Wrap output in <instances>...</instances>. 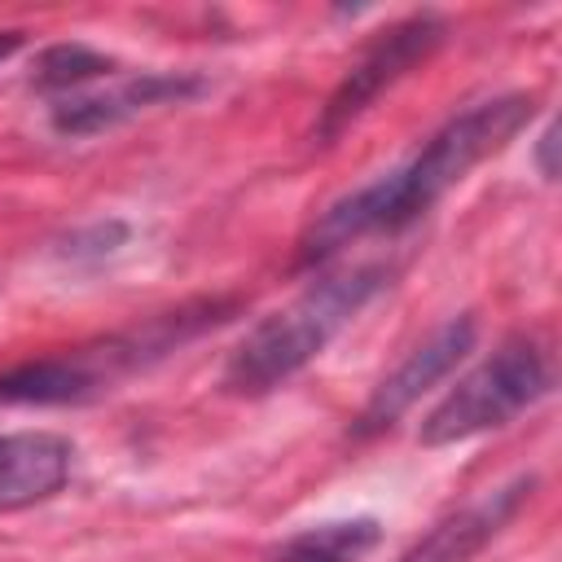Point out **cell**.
Masks as SVG:
<instances>
[{"mask_svg": "<svg viewBox=\"0 0 562 562\" xmlns=\"http://www.w3.org/2000/svg\"><path fill=\"white\" fill-rule=\"evenodd\" d=\"M531 110L536 101L527 92H505V97H487L452 114L408 162L382 171L378 180L325 206L299 241V263H325L329 255H338L342 246L360 237L408 228L448 189H457L483 158L501 154L527 127Z\"/></svg>", "mask_w": 562, "mask_h": 562, "instance_id": "obj_1", "label": "cell"}, {"mask_svg": "<svg viewBox=\"0 0 562 562\" xmlns=\"http://www.w3.org/2000/svg\"><path fill=\"white\" fill-rule=\"evenodd\" d=\"M224 312H228V303L198 299V303H180L171 312H158L132 329H119L110 338L26 360V364L0 373V404H79V400H92V395L110 391L114 382L132 378L136 369H149L154 360L171 356L176 347H184L202 329L220 325Z\"/></svg>", "mask_w": 562, "mask_h": 562, "instance_id": "obj_2", "label": "cell"}, {"mask_svg": "<svg viewBox=\"0 0 562 562\" xmlns=\"http://www.w3.org/2000/svg\"><path fill=\"white\" fill-rule=\"evenodd\" d=\"M386 285H391L386 263H351V268L316 277L299 299H290L281 312L263 316L233 347V356L224 364V386L233 395L277 391L299 369H307L329 347V338Z\"/></svg>", "mask_w": 562, "mask_h": 562, "instance_id": "obj_3", "label": "cell"}, {"mask_svg": "<svg viewBox=\"0 0 562 562\" xmlns=\"http://www.w3.org/2000/svg\"><path fill=\"white\" fill-rule=\"evenodd\" d=\"M549 386H553V360L544 342L531 334H514L487 360H479L465 378H457V386L422 417L417 439L426 448L474 439L527 413L536 400L549 395Z\"/></svg>", "mask_w": 562, "mask_h": 562, "instance_id": "obj_4", "label": "cell"}, {"mask_svg": "<svg viewBox=\"0 0 562 562\" xmlns=\"http://www.w3.org/2000/svg\"><path fill=\"white\" fill-rule=\"evenodd\" d=\"M443 35H448V26L435 13H413L395 26H386L329 92V101L316 119V145H329L338 132H347L391 83H400L417 61H426L443 44Z\"/></svg>", "mask_w": 562, "mask_h": 562, "instance_id": "obj_5", "label": "cell"}, {"mask_svg": "<svg viewBox=\"0 0 562 562\" xmlns=\"http://www.w3.org/2000/svg\"><path fill=\"white\" fill-rule=\"evenodd\" d=\"M474 334H479L474 316H452V321H443L426 342H417V347L373 386V395L364 400V408H360L351 435H356V439H369V435L395 426V417H404L430 386H439V382L470 356Z\"/></svg>", "mask_w": 562, "mask_h": 562, "instance_id": "obj_6", "label": "cell"}, {"mask_svg": "<svg viewBox=\"0 0 562 562\" xmlns=\"http://www.w3.org/2000/svg\"><path fill=\"white\" fill-rule=\"evenodd\" d=\"M206 83L198 75H167V70H140V75H123L110 88L97 92H70L53 101V127L61 136H92L105 132L123 119H136L154 105H171V101H189L198 97Z\"/></svg>", "mask_w": 562, "mask_h": 562, "instance_id": "obj_7", "label": "cell"}, {"mask_svg": "<svg viewBox=\"0 0 562 562\" xmlns=\"http://www.w3.org/2000/svg\"><path fill=\"white\" fill-rule=\"evenodd\" d=\"M531 487H536L531 474H518V479H509L501 487H487L470 505H461L448 518H439L400 562H470L522 509V501L531 496Z\"/></svg>", "mask_w": 562, "mask_h": 562, "instance_id": "obj_8", "label": "cell"}, {"mask_svg": "<svg viewBox=\"0 0 562 562\" xmlns=\"http://www.w3.org/2000/svg\"><path fill=\"white\" fill-rule=\"evenodd\" d=\"M75 443L57 430H4L0 435V514L57 496L70 479Z\"/></svg>", "mask_w": 562, "mask_h": 562, "instance_id": "obj_9", "label": "cell"}, {"mask_svg": "<svg viewBox=\"0 0 562 562\" xmlns=\"http://www.w3.org/2000/svg\"><path fill=\"white\" fill-rule=\"evenodd\" d=\"M378 544V522L373 518H342V522H321L307 531H294L281 540L268 562H360Z\"/></svg>", "mask_w": 562, "mask_h": 562, "instance_id": "obj_10", "label": "cell"}, {"mask_svg": "<svg viewBox=\"0 0 562 562\" xmlns=\"http://www.w3.org/2000/svg\"><path fill=\"white\" fill-rule=\"evenodd\" d=\"M110 70H114L110 57H101V53H92V48H83V44H57V48H48V53L40 57L35 83H40L44 92L70 97V92H79L83 83H92V79H101V75H110Z\"/></svg>", "mask_w": 562, "mask_h": 562, "instance_id": "obj_11", "label": "cell"}, {"mask_svg": "<svg viewBox=\"0 0 562 562\" xmlns=\"http://www.w3.org/2000/svg\"><path fill=\"white\" fill-rule=\"evenodd\" d=\"M18 44H22V31H0V61L9 53H18Z\"/></svg>", "mask_w": 562, "mask_h": 562, "instance_id": "obj_12", "label": "cell"}]
</instances>
